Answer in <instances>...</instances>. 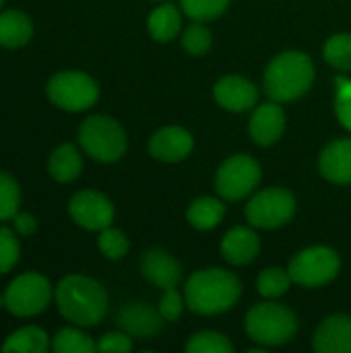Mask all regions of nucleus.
<instances>
[{"label":"nucleus","mask_w":351,"mask_h":353,"mask_svg":"<svg viewBox=\"0 0 351 353\" xmlns=\"http://www.w3.org/2000/svg\"><path fill=\"white\" fill-rule=\"evenodd\" d=\"M188 221L197 230H213L225 215V205L211 196H201L188 207Z\"/></svg>","instance_id":"obj_23"},{"label":"nucleus","mask_w":351,"mask_h":353,"mask_svg":"<svg viewBox=\"0 0 351 353\" xmlns=\"http://www.w3.org/2000/svg\"><path fill=\"white\" fill-rule=\"evenodd\" d=\"M261 182V165L248 155H234L217 172V192L225 201L246 199Z\"/></svg>","instance_id":"obj_10"},{"label":"nucleus","mask_w":351,"mask_h":353,"mask_svg":"<svg viewBox=\"0 0 351 353\" xmlns=\"http://www.w3.org/2000/svg\"><path fill=\"white\" fill-rule=\"evenodd\" d=\"M325 60L339 70H351V33L329 37L325 43Z\"/></svg>","instance_id":"obj_28"},{"label":"nucleus","mask_w":351,"mask_h":353,"mask_svg":"<svg viewBox=\"0 0 351 353\" xmlns=\"http://www.w3.org/2000/svg\"><path fill=\"white\" fill-rule=\"evenodd\" d=\"M261 248L259 236L248 228H234L225 234L221 242V254L232 265H248L257 259Z\"/></svg>","instance_id":"obj_19"},{"label":"nucleus","mask_w":351,"mask_h":353,"mask_svg":"<svg viewBox=\"0 0 351 353\" xmlns=\"http://www.w3.org/2000/svg\"><path fill=\"white\" fill-rule=\"evenodd\" d=\"M335 112L339 122L351 132V81L337 77V95H335Z\"/></svg>","instance_id":"obj_34"},{"label":"nucleus","mask_w":351,"mask_h":353,"mask_svg":"<svg viewBox=\"0 0 351 353\" xmlns=\"http://www.w3.org/2000/svg\"><path fill=\"white\" fill-rule=\"evenodd\" d=\"M48 347H50V339L46 331H41L39 327H23L4 341L2 352L46 353Z\"/></svg>","instance_id":"obj_24"},{"label":"nucleus","mask_w":351,"mask_h":353,"mask_svg":"<svg viewBox=\"0 0 351 353\" xmlns=\"http://www.w3.org/2000/svg\"><path fill=\"white\" fill-rule=\"evenodd\" d=\"M81 170H83L81 153L70 143H64V145L56 147L52 151L50 159H48V172L60 184H68V182L77 180Z\"/></svg>","instance_id":"obj_20"},{"label":"nucleus","mask_w":351,"mask_h":353,"mask_svg":"<svg viewBox=\"0 0 351 353\" xmlns=\"http://www.w3.org/2000/svg\"><path fill=\"white\" fill-rule=\"evenodd\" d=\"M296 314L281 304H257L246 314V333L252 341H257L263 347L283 345L296 337Z\"/></svg>","instance_id":"obj_4"},{"label":"nucleus","mask_w":351,"mask_h":353,"mask_svg":"<svg viewBox=\"0 0 351 353\" xmlns=\"http://www.w3.org/2000/svg\"><path fill=\"white\" fill-rule=\"evenodd\" d=\"M182 46L188 54L201 56L211 48V31L197 21L190 27H186V31L182 35Z\"/></svg>","instance_id":"obj_32"},{"label":"nucleus","mask_w":351,"mask_h":353,"mask_svg":"<svg viewBox=\"0 0 351 353\" xmlns=\"http://www.w3.org/2000/svg\"><path fill=\"white\" fill-rule=\"evenodd\" d=\"M2 2H4V0H0V6H2Z\"/></svg>","instance_id":"obj_39"},{"label":"nucleus","mask_w":351,"mask_h":353,"mask_svg":"<svg viewBox=\"0 0 351 353\" xmlns=\"http://www.w3.org/2000/svg\"><path fill=\"white\" fill-rule=\"evenodd\" d=\"M292 275L290 271H283L279 267H271V269H265L261 275H259V294L265 296V298H279L283 296L290 285H292Z\"/></svg>","instance_id":"obj_26"},{"label":"nucleus","mask_w":351,"mask_h":353,"mask_svg":"<svg viewBox=\"0 0 351 353\" xmlns=\"http://www.w3.org/2000/svg\"><path fill=\"white\" fill-rule=\"evenodd\" d=\"M230 0H182V8L184 12L199 23L217 19L225 8H228Z\"/></svg>","instance_id":"obj_30"},{"label":"nucleus","mask_w":351,"mask_h":353,"mask_svg":"<svg viewBox=\"0 0 351 353\" xmlns=\"http://www.w3.org/2000/svg\"><path fill=\"white\" fill-rule=\"evenodd\" d=\"M143 275L161 290L176 288L182 279L180 265L163 250H147L141 259Z\"/></svg>","instance_id":"obj_17"},{"label":"nucleus","mask_w":351,"mask_h":353,"mask_svg":"<svg viewBox=\"0 0 351 353\" xmlns=\"http://www.w3.org/2000/svg\"><path fill=\"white\" fill-rule=\"evenodd\" d=\"M250 137L267 147V145H273L275 141H279V137L283 134L285 130V114H283V108L277 105V101H269V103H263L254 110L252 118H250Z\"/></svg>","instance_id":"obj_15"},{"label":"nucleus","mask_w":351,"mask_h":353,"mask_svg":"<svg viewBox=\"0 0 351 353\" xmlns=\"http://www.w3.org/2000/svg\"><path fill=\"white\" fill-rule=\"evenodd\" d=\"M52 300V285L39 273H23L4 292V306L19 319L35 316Z\"/></svg>","instance_id":"obj_7"},{"label":"nucleus","mask_w":351,"mask_h":353,"mask_svg":"<svg viewBox=\"0 0 351 353\" xmlns=\"http://www.w3.org/2000/svg\"><path fill=\"white\" fill-rule=\"evenodd\" d=\"M182 308H184V306H182V298H180V294L176 292V288L163 290V298H161V302H159V312H161L163 321H168V323L178 321L180 314H182Z\"/></svg>","instance_id":"obj_35"},{"label":"nucleus","mask_w":351,"mask_h":353,"mask_svg":"<svg viewBox=\"0 0 351 353\" xmlns=\"http://www.w3.org/2000/svg\"><path fill=\"white\" fill-rule=\"evenodd\" d=\"M341 269L339 256L327 246H312L296 254L290 263V275L304 288H321L337 277Z\"/></svg>","instance_id":"obj_8"},{"label":"nucleus","mask_w":351,"mask_h":353,"mask_svg":"<svg viewBox=\"0 0 351 353\" xmlns=\"http://www.w3.org/2000/svg\"><path fill=\"white\" fill-rule=\"evenodd\" d=\"M296 213V199L285 188H267L250 199L246 217L254 228L275 230L285 225Z\"/></svg>","instance_id":"obj_9"},{"label":"nucleus","mask_w":351,"mask_h":353,"mask_svg":"<svg viewBox=\"0 0 351 353\" xmlns=\"http://www.w3.org/2000/svg\"><path fill=\"white\" fill-rule=\"evenodd\" d=\"M312 81V60L302 52H283L275 56L265 70V91L277 103L302 97L310 89Z\"/></svg>","instance_id":"obj_3"},{"label":"nucleus","mask_w":351,"mask_h":353,"mask_svg":"<svg viewBox=\"0 0 351 353\" xmlns=\"http://www.w3.org/2000/svg\"><path fill=\"white\" fill-rule=\"evenodd\" d=\"M242 294L240 279L223 269L197 271L186 281V304L197 314H219L230 310Z\"/></svg>","instance_id":"obj_2"},{"label":"nucleus","mask_w":351,"mask_h":353,"mask_svg":"<svg viewBox=\"0 0 351 353\" xmlns=\"http://www.w3.org/2000/svg\"><path fill=\"white\" fill-rule=\"evenodd\" d=\"M213 95H215L217 103L230 112H246V110L254 108V103L259 99L257 87L250 81H246L242 77H234V74L217 81Z\"/></svg>","instance_id":"obj_14"},{"label":"nucleus","mask_w":351,"mask_h":353,"mask_svg":"<svg viewBox=\"0 0 351 353\" xmlns=\"http://www.w3.org/2000/svg\"><path fill=\"white\" fill-rule=\"evenodd\" d=\"M97 246H99L101 254H106L108 259H114V261L122 259L128 252V240H126V236L120 230H114V228L101 230L99 240H97Z\"/></svg>","instance_id":"obj_31"},{"label":"nucleus","mask_w":351,"mask_h":353,"mask_svg":"<svg viewBox=\"0 0 351 353\" xmlns=\"http://www.w3.org/2000/svg\"><path fill=\"white\" fill-rule=\"evenodd\" d=\"M79 143L83 151L101 163L118 161L126 151V134L122 126L110 116H91L79 128Z\"/></svg>","instance_id":"obj_5"},{"label":"nucleus","mask_w":351,"mask_h":353,"mask_svg":"<svg viewBox=\"0 0 351 353\" xmlns=\"http://www.w3.org/2000/svg\"><path fill=\"white\" fill-rule=\"evenodd\" d=\"M186 352L188 353H232L234 345L228 337L213 333V331H201L197 335L190 337V341L186 343Z\"/></svg>","instance_id":"obj_27"},{"label":"nucleus","mask_w":351,"mask_h":353,"mask_svg":"<svg viewBox=\"0 0 351 353\" xmlns=\"http://www.w3.org/2000/svg\"><path fill=\"white\" fill-rule=\"evenodd\" d=\"M14 234L10 228H0V273H8L19 261L21 244Z\"/></svg>","instance_id":"obj_33"},{"label":"nucleus","mask_w":351,"mask_h":353,"mask_svg":"<svg viewBox=\"0 0 351 353\" xmlns=\"http://www.w3.org/2000/svg\"><path fill=\"white\" fill-rule=\"evenodd\" d=\"M52 350L56 353H93L97 345L89 335L81 333L79 329H62L56 333Z\"/></svg>","instance_id":"obj_25"},{"label":"nucleus","mask_w":351,"mask_h":353,"mask_svg":"<svg viewBox=\"0 0 351 353\" xmlns=\"http://www.w3.org/2000/svg\"><path fill=\"white\" fill-rule=\"evenodd\" d=\"M33 35L31 19L21 10H4L0 12V46L4 48H21Z\"/></svg>","instance_id":"obj_21"},{"label":"nucleus","mask_w":351,"mask_h":353,"mask_svg":"<svg viewBox=\"0 0 351 353\" xmlns=\"http://www.w3.org/2000/svg\"><path fill=\"white\" fill-rule=\"evenodd\" d=\"M147 27H149V33L153 39L157 41H170L174 39L180 29H182V14L176 6L172 4H163V6H157L151 14H149V21H147Z\"/></svg>","instance_id":"obj_22"},{"label":"nucleus","mask_w":351,"mask_h":353,"mask_svg":"<svg viewBox=\"0 0 351 353\" xmlns=\"http://www.w3.org/2000/svg\"><path fill=\"white\" fill-rule=\"evenodd\" d=\"M56 304L66 321L79 327H93L108 310V296L95 279L68 275L56 288Z\"/></svg>","instance_id":"obj_1"},{"label":"nucleus","mask_w":351,"mask_h":353,"mask_svg":"<svg viewBox=\"0 0 351 353\" xmlns=\"http://www.w3.org/2000/svg\"><path fill=\"white\" fill-rule=\"evenodd\" d=\"M321 174L333 184H351V139H339L321 153Z\"/></svg>","instance_id":"obj_18"},{"label":"nucleus","mask_w":351,"mask_h":353,"mask_svg":"<svg viewBox=\"0 0 351 353\" xmlns=\"http://www.w3.org/2000/svg\"><path fill=\"white\" fill-rule=\"evenodd\" d=\"M46 93L54 105L68 110V112H83V110H89L97 101L99 87L85 72L62 70L50 79Z\"/></svg>","instance_id":"obj_6"},{"label":"nucleus","mask_w":351,"mask_h":353,"mask_svg":"<svg viewBox=\"0 0 351 353\" xmlns=\"http://www.w3.org/2000/svg\"><path fill=\"white\" fill-rule=\"evenodd\" d=\"M116 325L130 337L149 339L161 331L163 316L159 310H153L145 302H128L118 310Z\"/></svg>","instance_id":"obj_12"},{"label":"nucleus","mask_w":351,"mask_h":353,"mask_svg":"<svg viewBox=\"0 0 351 353\" xmlns=\"http://www.w3.org/2000/svg\"><path fill=\"white\" fill-rule=\"evenodd\" d=\"M4 306V296H0V308Z\"/></svg>","instance_id":"obj_38"},{"label":"nucleus","mask_w":351,"mask_h":353,"mask_svg":"<svg viewBox=\"0 0 351 353\" xmlns=\"http://www.w3.org/2000/svg\"><path fill=\"white\" fill-rule=\"evenodd\" d=\"M21 205V188L12 176L0 172V221L12 219L19 213Z\"/></svg>","instance_id":"obj_29"},{"label":"nucleus","mask_w":351,"mask_h":353,"mask_svg":"<svg viewBox=\"0 0 351 353\" xmlns=\"http://www.w3.org/2000/svg\"><path fill=\"white\" fill-rule=\"evenodd\" d=\"M12 230L19 236H31L37 232V221L31 213H17L12 217Z\"/></svg>","instance_id":"obj_37"},{"label":"nucleus","mask_w":351,"mask_h":353,"mask_svg":"<svg viewBox=\"0 0 351 353\" xmlns=\"http://www.w3.org/2000/svg\"><path fill=\"white\" fill-rule=\"evenodd\" d=\"M68 213L77 225L91 232H101L114 221V205L106 194L95 190L77 192L68 203Z\"/></svg>","instance_id":"obj_11"},{"label":"nucleus","mask_w":351,"mask_h":353,"mask_svg":"<svg viewBox=\"0 0 351 353\" xmlns=\"http://www.w3.org/2000/svg\"><path fill=\"white\" fill-rule=\"evenodd\" d=\"M132 350V341L130 335L124 331L118 333H108L99 339L97 343V352H114V353H128Z\"/></svg>","instance_id":"obj_36"},{"label":"nucleus","mask_w":351,"mask_h":353,"mask_svg":"<svg viewBox=\"0 0 351 353\" xmlns=\"http://www.w3.org/2000/svg\"><path fill=\"white\" fill-rule=\"evenodd\" d=\"M319 353H351V316L335 314L323 321L314 335Z\"/></svg>","instance_id":"obj_16"},{"label":"nucleus","mask_w":351,"mask_h":353,"mask_svg":"<svg viewBox=\"0 0 351 353\" xmlns=\"http://www.w3.org/2000/svg\"><path fill=\"white\" fill-rule=\"evenodd\" d=\"M192 151V137L180 126H166L149 141V153L166 163L182 161Z\"/></svg>","instance_id":"obj_13"}]
</instances>
